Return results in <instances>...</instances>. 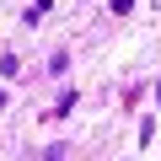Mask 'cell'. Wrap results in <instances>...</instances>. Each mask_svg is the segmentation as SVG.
Here are the masks:
<instances>
[{
  "mask_svg": "<svg viewBox=\"0 0 161 161\" xmlns=\"http://www.w3.org/2000/svg\"><path fill=\"white\" fill-rule=\"evenodd\" d=\"M70 108H75V92H64V97H59V102H54V108H48V113H54V118H64V113H70Z\"/></svg>",
  "mask_w": 161,
  "mask_h": 161,
  "instance_id": "6da1fadb",
  "label": "cell"
},
{
  "mask_svg": "<svg viewBox=\"0 0 161 161\" xmlns=\"http://www.w3.org/2000/svg\"><path fill=\"white\" fill-rule=\"evenodd\" d=\"M64 150H70V145H48V156H43V161H64Z\"/></svg>",
  "mask_w": 161,
  "mask_h": 161,
  "instance_id": "7a4b0ae2",
  "label": "cell"
}]
</instances>
